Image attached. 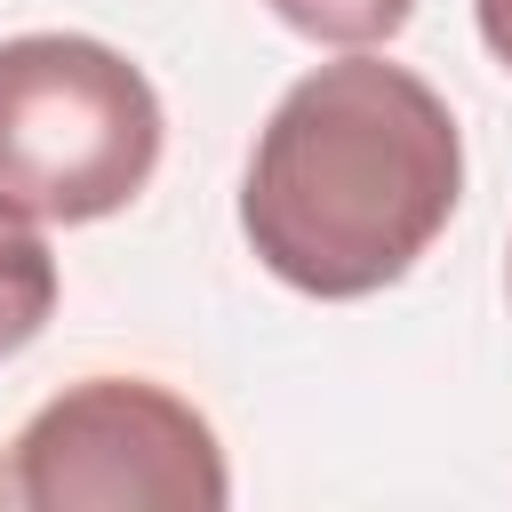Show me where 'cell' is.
Segmentation results:
<instances>
[{
	"label": "cell",
	"instance_id": "obj_1",
	"mask_svg": "<svg viewBox=\"0 0 512 512\" xmlns=\"http://www.w3.org/2000/svg\"><path fill=\"white\" fill-rule=\"evenodd\" d=\"M464 192V136L432 80L344 48L312 64L256 128L240 232L272 280L320 304L376 296L416 272Z\"/></svg>",
	"mask_w": 512,
	"mask_h": 512
},
{
	"label": "cell",
	"instance_id": "obj_2",
	"mask_svg": "<svg viewBox=\"0 0 512 512\" xmlns=\"http://www.w3.org/2000/svg\"><path fill=\"white\" fill-rule=\"evenodd\" d=\"M168 144L152 80L88 32L0 40V200L32 224L120 216Z\"/></svg>",
	"mask_w": 512,
	"mask_h": 512
},
{
	"label": "cell",
	"instance_id": "obj_3",
	"mask_svg": "<svg viewBox=\"0 0 512 512\" xmlns=\"http://www.w3.org/2000/svg\"><path fill=\"white\" fill-rule=\"evenodd\" d=\"M0 488L24 512H216L232 472L208 416L168 384L80 376L32 408Z\"/></svg>",
	"mask_w": 512,
	"mask_h": 512
},
{
	"label": "cell",
	"instance_id": "obj_4",
	"mask_svg": "<svg viewBox=\"0 0 512 512\" xmlns=\"http://www.w3.org/2000/svg\"><path fill=\"white\" fill-rule=\"evenodd\" d=\"M56 312V256L24 208L0 200V360H16Z\"/></svg>",
	"mask_w": 512,
	"mask_h": 512
},
{
	"label": "cell",
	"instance_id": "obj_5",
	"mask_svg": "<svg viewBox=\"0 0 512 512\" xmlns=\"http://www.w3.org/2000/svg\"><path fill=\"white\" fill-rule=\"evenodd\" d=\"M288 32H304V40H328V48H384L408 16H416V0H264Z\"/></svg>",
	"mask_w": 512,
	"mask_h": 512
},
{
	"label": "cell",
	"instance_id": "obj_6",
	"mask_svg": "<svg viewBox=\"0 0 512 512\" xmlns=\"http://www.w3.org/2000/svg\"><path fill=\"white\" fill-rule=\"evenodd\" d=\"M472 16H480V40H488V56L512 72V0H472Z\"/></svg>",
	"mask_w": 512,
	"mask_h": 512
},
{
	"label": "cell",
	"instance_id": "obj_7",
	"mask_svg": "<svg viewBox=\"0 0 512 512\" xmlns=\"http://www.w3.org/2000/svg\"><path fill=\"white\" fill-rule=\"evenodd\" d=\"M504 280H512V264H504Z\"/></svg>",
	"mask_w": 512,
	"mask_h": 512
}]
</instances>
